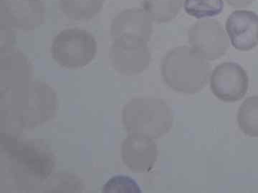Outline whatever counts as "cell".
<instances>
[{
  "mask_svg": "<svg viewBox=\"0 0 258 193\" xmlns=\"http://www.w3.org/2000/svg\"><path fill=\"white\" fill-rule=\"evenodd\" d=\"M152 31V20L142 8L125 9L112 20L111 39L135 40L149 43Z\"/></svg>",
  "mask_w": 258,
  "mask_h": 193,
  "instance_id": "cell-10",
  "label": "cell"
},
{
  "mask_svg": "<svg viewBox=\"0 0 258 193\" xmlns=\"http://www.w3.org/2000/svg\"><path fill=\"white\" fill-rule=\"evenodd\" d=\"M32 67L26 56L20 51L0 53V87L9 90L31 81Z\"/></svg>",
  "mask_w": 258,
  "mask_h": 193,
  "instance_id": "cell-13",
  "label": "cell"
},
{
  "mask_svg": "<svg viewBox=\"0 0 258 193\" xmlns=\"http://www.w3.org/2000/svg\"><path fill=\"white\" fill-rule=\"evenodd\" d=\"M41 0H0V23L23 31H31L44 23Z\"/></svg>",
  "mask_w": 258,
  "mask_h": 193,
  "instance_id": "cell-9",
  "label": "cell"
},
{
  "mask_svg": "<svg viewBox=\"0 0 258 193\" xmlns=\"http://www.w3.org/2000/svg\"><path fill=\"white\" fill-rule=\"evenodd\" d=\"M97 52L96 38L87 30L64 29L54 38L51 47L52 58L62 67L79 69L91 63Z\"/></svg>",
  "mask_w": 258,
  "mask_h": 193,
  "instance_id": "cell-5",
  "label": "cell"
},
{
  "mask_svg": "<svg viewBox=\"0 0 258 193\" xmlns=\"http://www.w3.org/2000/svg\"><path fill=\"white\" fill-rule=\"evenodd\" d=\"M57 108L55 91L46 83L30 81L9 90L1 91V122L14 130L36 128L52 119Z\"/></svg>",
  "mask_w": 258,
  "mask_h": 193,
  "instance_id": "cell-1",
  "label": "cell"
},
{
  "mask_svg": "<svg viewBox=\"0 0 258 193\" xmlns=\"http://www.w3.org/2000/svg\"><path fill=\"white\" fill-rule=\"evenodd\" d=\"M225 1L232 8L241 9V8H247L255 0H225Z\"/></svg>",
  "mask_w": 258,
  "mask_h": 193,
  "instance_id": "cell-20",
  "label": "cell"
},
{
  "mask_svg": "<svg viewBox=\"0 0 258 193\" xmlns=\"http://www.w3.org/2000/svg\"><path fill=\"white\" fill-rule=\"evenodd\" d=\"M157 145L153 139L128 135L122 143V160L132 172H150L157 162Z\"/></svg>",
  "mask_w": 258,
  "mask_h": 193,
  "instance_id": "cell-12",
  "label": "cell"
},
{
  "mask_svg": "<svg viewBox=\"0 0 258 193\" xmlns=\"http://www.w3.org/2000/svg\"><path fill=\"white\" fill-rule=\"evenodd\" d=\"M184 0H144L142 8L153 22L168 23L179 15Z\"/></svg>",
  "mask_w": 258,
  "mask_h": 193,
  "instance_id": "cell-15",
  "label": "cell"
},
{
  "mask_svg": "<svg viewBox=\"0 0 258 193\" xmlns=\"http://www.w3.org/2000/svg\"><path fill=\"white\" fill-rule=\"evenodd\" d=\"M104 2L105 0H59V8L70 20H89L100 13Z\"/></svg>",
  "mask_w": 258,
  "mask_h": 193,
  "instance_id": "cell-14",
  "label": "cell"
},
{
  "mask_svg": "<svg viewBox=\"0 0 258 193\" xmlns=\"http://www.w3.org/2000/svg\"><path fill=\"white\" fill-rule=\"evenodd\" d=\"M188 42L195 52L208 61L221 58L230 47V39L220 22L199 20L187 32Z\"/></svg>",
  "mask_w": 258,
  "mask_h": 193,
  "instance_id": "cell-6",
  "label": "cell"
},
{
  "mask_svg": "<svg viewBox=\"0 0 258 193\" xmlns=\"http://www.w3.org/2000/svg\"><path fill=\"white\" fill-rule=\"evenodd\" d=\"M122 122L128 135L155 140L170 131L174 115L170 107L163 100L134 98L123 108Z\"/></svg>",
  "mask_w": 258,
  "mask_h": 193,
  "instance_id": "cell-4",
  "label": "cell"
},
{
  "mask_svg": "<svg viewBox=\"0 0 258 193\" xmlns=\"http://www.w3.org/2000/svg\"><path fill=\"white\" fill-rule=\"evenodd\" d=\"M109 56L113 68L125 76L142 73L152 60L147 42L120 39H112Z\"/></svg>",
  "mask_w": 258,
  "mask_h": 193,
  "instance_id": "cell-8",
  "label": "cell"
},
{
  "mask_svg": "<svg viewBox=\"0 0 258 193\" xmlns=\"http://www.w3.org/2000/svg\"><path fill=\"white\" fill-rule=\"evenodd\" d=\"M14 29L0 23V53L9 52L14 49Z\"/></svg>",
  "mask_w": 258,
  "mask_h": 193,
  "instance_id": "cell-19",
  "label": "cell"
},
{
  "mask_svg": "<svg viewBox=\"0 0 258 193\" xmlns=\"http://www.w3.org/2000/svg\"><path fill=\"white\" fill-rule=\"evenodd\" d=\"M210 82L214 95L225 103L240 101L248 90V75L237 62L218 64L210 74Z\"/></svg>",
  "mask_w": 258,
  "mask_h": 193,
  "instance_id": "cell-7",
  "label": "cell"
},
{
  "mask_svg": "<svg viewBox=\"0 0 258 193\" xmlns=\"http://www.w3.org/2000/svg\"><path fill=\"white\" fill-rule=\"evenodd\" d=\"M161 75L168 87L193 94L201 91L210 77V64L191 47L180 45L169 51L161 62Z\"/></svg>",
  "mask_w": 258,
  "mask_h": 193,
  "instance_id": "cell-3",
  "label": "cell"
},
{
  "mask_svg": "<svg viewBox=\"0 0 258 193\" xmlns=\"http://www.w3.org/2000/svg\"><path fill=\"white\" fill-rule=\"evenodd\" d=\"M1 135L2 152L6 154L10 175L18 188L34 189L52 172L55 161L45 147L35 143L19 141L16 137Z\"/></svg>",
  "mask_w": 258,
  "mask_h": 193,
  "instance_id": "cell-2",
  "label": "cell"
},
{
  "mask_svg": "<svg viewBox=\"0 0 258 193\" xmlns=\"http://www.w3.org/2000/svg\"><path fill=\"white\" fill-rule=\"evenodd\" d=\"M225 31L236 50H252L258 45V15L245 10L232 12L226 21Z\"/></svg>",
  "mask_w": 258,
  "mask_h": 193,
  "instance_id": "cell-11",
  "label": "cell"
},
{
  "mask_svg": "<svg viewBox=\"0 0 258 193\" xmlns=\"http://www.w3.org/2000/svg\"><path fill=\"white\" fill-rule=\"evenodd\" d=\"M241 131L251 138H258V95L249 96L241 105L237 113Z\"/></svg>",
  "mask_w": 258,
  "mask_h": 193,
  "instance_id": "cell-16",
  "label": "cell"
},
{
  "mask_svg": "<svg viewBox=\"0 0 258 193\" xmlns=\"http://www.w3.org/2000/svg\"><path fill=\"white\" fill-rule=\"evenodd\" d=\"M102 192L104 193H141L140 186L137 181L129 176L117 175L103 184Z\"/></svg>",
  "mask_w": 258,
  "mask_h": 193,
  "instance_id": "cell-18",
  "label": "cell"
},
{
  "mask_svg": "<svg viewBox=\"0 0 258 193\" xmlns=\"http://www.w3.org/2000/svg\"><path fill=\"white\" fill-rule=\"evenodd\" d=\"M184 9L197 20L212 19L223 11L224 0H184Z\"/></svg>",
  "mask_w": 258,
  "mask_h": 193,
  "instance_id": "cell-17",
  "label": "cell"
}]
</instances>
